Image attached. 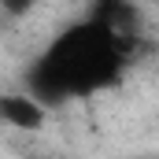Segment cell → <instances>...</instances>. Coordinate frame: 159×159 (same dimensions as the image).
<instances>
[{
	"instance_id": "1",
	"label": "cell",
	"mask_w": 159,
	"mask_h": 159,
	"mask_svg": "<svg viewBox=\"0 0 159 159\" xmlns=\"http://www.w3.org/2000/svg\"><path fill=\"white\" fill-rule=\"evenodd\" d=\"M122 48H126L122 37H115L111 30L89 19L85 26H74L48 52V59L41 63L37 78H34L37 85L30 93H37L44 100V96L89 93L96 85H107L122 67Z\"/></svg>"
},
{
	"instance_id": "2",
	"label": "cell",
	"mask_w": 159,
	"mask_h": 159,
	"mask_svg": "<svg viewBox=\"0 0 159 159\" xmlns=\"http://www.w3.org/2000/svg\"><path fill=\"white\" fill-rule=\"evenodd\" d=\"M0 122L11 126V129H22V133H34L44 129L48 122V107L37 93H0Z\"/></svg>"
},
{
	"instance_id": "3",
	"label": "cell",
	"mask_w": 159,
	"mask_h": 159,
	"mask_svg": "<svg viewBox=\"0 0 159 159\" xmlns=\"http://www.w3.org/2000/svg\"><path fill=\"white\" fill-rule=\"evenodd\" d=\"M89 19L100 22L104 30H111V34L122 37V41H133L137 30H141V11H137L129 0H96Z\"/></svg>"
},
{
	"instance_id": "4",
	"label": "cell",
	"mask_w": 159,
	"mask_h": 159,
	"mask_svg": "<svg viewBox=\"0 0 159 159\" xmlns=\"http://www.w3.org/2000/svg\"><path fill=\"white\" fill-rule=\"evenodd\" d=\"M41 0H0V11L7 15V19H26L30 11H37Z\"/></svg>"
}]
</instances>
